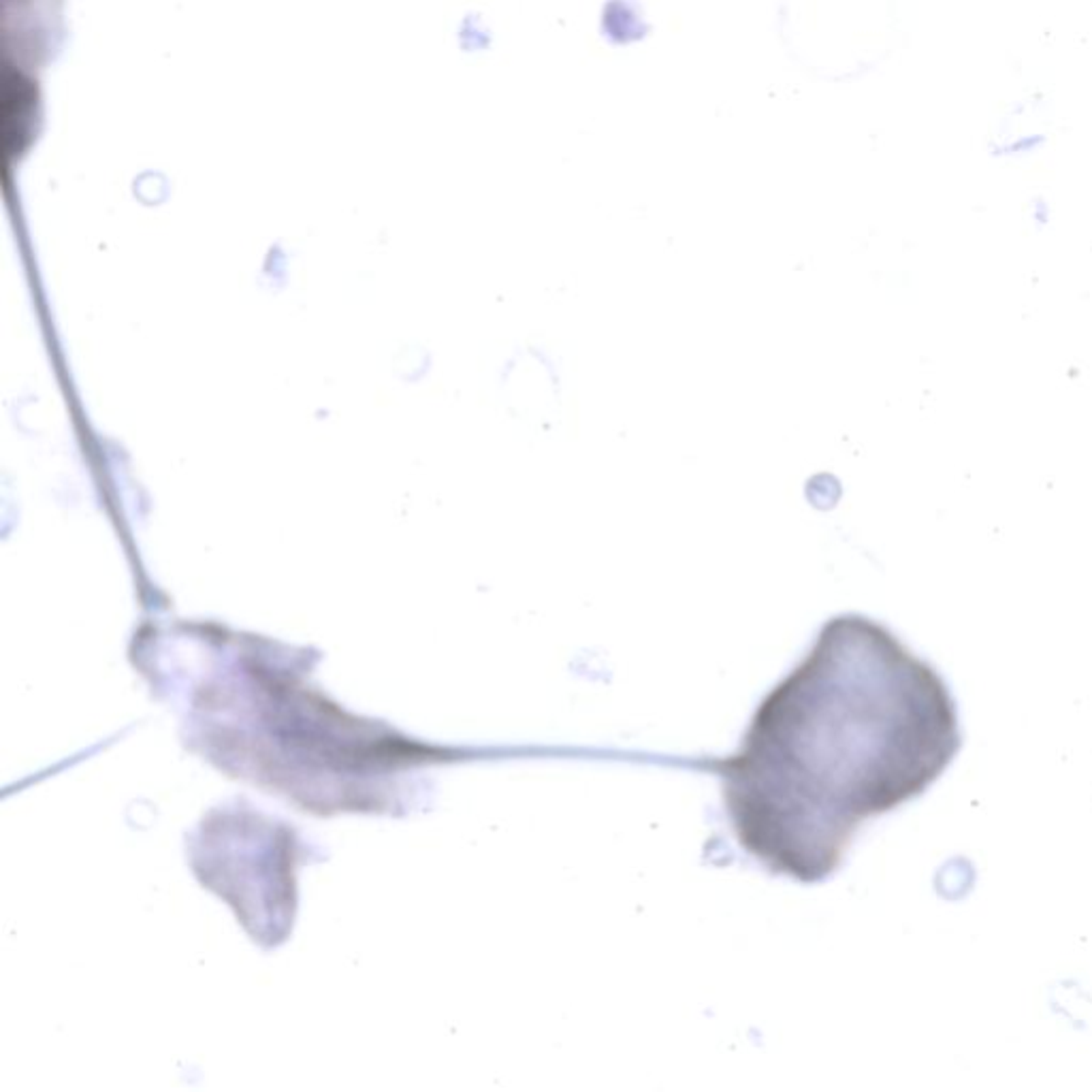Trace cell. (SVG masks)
<instances>
[{
    "label": "cell",
    "mask_w": 1092,
    "mask_h": 1092,
    "mask_svg": "<svg viewBox=\"0 0 1092 1092\" xmlns=\"http://www.w3.org/2000/svg\"><path fill=\"white\" fill-rule=\"evenodd\" d=\"M960 747L937 668L883 623L843 613L764 695L738 749L708 766L740 849L772 875L819 883L864 822L926 794Z\"/></svg>",
    "instance_id": "obj_1"
}]
</instances>
